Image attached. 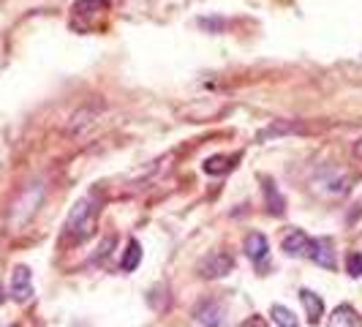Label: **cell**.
Masks as SVG:
<instances>
[{"mask_svg":"<svg viewBox=\"0 0 362 327\" xmlns=\"http://www.w3.org/2000/svg\"><path fill=\"white\" fill-rule=\"evenodd\" d=\"M95 221H98V205L93 197H85L71 207L69 221H66V235L82 243L95 232Z\"/></svg>","mask_w":362,"mask_h":327,"instance_id":"6da1fadb","label":"cell"},{"mask_svg":"<svg viewBox=\"0 0 362 327\" xmlns=\"http://www.w3.org/2000/svg\"><path fill=\"white\" fill-rule=\"evenodd\" d=\"M232 268H235V259L223 251H213L199 262L202 278H223L226 272H232Z\"/></svg>","mask_w":362,"mask_h":327,"instance_id":"7a4b0ae2","label":"cell"},{"mask_svg":"<svg viewBox=\"0 0 362 327\" xmlns=\"http://www.w3.org/2000/svg\"><path fill=\"white\" fill-rule=\"evenodd\" d=\"M11 297L17 303H28L33 297V275L25 265H17L11 272Z\"/></svg>","mask_w":362,"mask_h":327,"instance_id":"3957f363","label":"cell"},{"mask_svg":"<svg viewBox=\"0 0 362 327\" xmlns=\"http://www.w3.org/2000/svg\"><path fill=\"white\" fill-rule=\"evenodd\" d=\"M41 194H44V188L41 185H30L25 194H22V200L14 205V224H25L28 218L36 213V207H38V202H41Z\"/></svg>","mask_w":362,"mask_h":327,"instance_id":"277c9868","label":"cell"},{"mask_svg":"<svg viewBox=\"0 0 362 327\" xmlns=\"http://www.w3.org/2000/svg\"><path fill=\"white\" fill-rule=\"evenodd\" d=\"M281 248L289 256H310V251H313V237H308L305 232H300V229H291L289 235L284 237Z\"/></svg>","mask_w":362,"mask_h":327,"instance_id":"5b68a950","label":"cell"},{"mask_svg":"<svg viewBox=\"0 0 362 327\" xmlns=\"http://www.w3.org/2000/svg\"><path fill=\"white\" fill-rule=\"evenodd\" d=\"M308 259L310 262H316L319 268L335 270V251H332L329 240H313V251H310Z\"/></svg>","mask_w":362,"mask_h":327,"instance_id":"8992f818","label":"cell"},{"mask_svg":"<svg viewBox=\"0 0 362 327\" xmlns=\"http://www.w3.org/2000/svg\"><path fill=\"white\" fill-rule=\"evenodd\" d=\"M327 327H362V319L351 306H338V309L332 311Z\"/></svg>","mask_w":362,"mask_h":327,"instance_id":"52a82bcc","label":"cell"},{"mask_svg":"<svg viewBox=\"0 0 362 327\" xmlns=\"http://www.w3.org/2000/svg\"><path fill=\"white\" fill-rule=\"evenodd\" d=\"M300 300H303V306H305V316H308L310 325H316L319 319H322V314H325V303H322V297L319 294H313L310 289H303L300 292Z\"/></svg>","mask_w":362,"mask_h":327,"instance_id":"ba28073f","label":"cell"},{"mask_svg":"<svg viewBox=\"0 0 362 327\" xmlns=\"http://www.w3.org/2000/svg\"><path fill=\"white\" fill-rule=\"evenodd\" d=\"M270 251V243H267V237L262 235V232H251V235L245 237V254L251 256L254 262H262L264 256Z\"/></svg>","mask_w":362,"mask_h":327,"instance_id":"9c48e42d","label":"cell"},{"mask_svg":"<svg viewBox=\"0 0 362 327\" xmlns=\"http://www.w3.org/2000/svg\"><path fill=\"white\" fill-rule=\"evenodd\" d=\"M139 262H142V246L136 243V240H128V248L123 259H120V270L123 272H134L139 268Z\"/></svg>","mask_w":362,"mask_h":327,"instance_id":"30bf717a","label":"cell"},{"mask_svg":"<svg viewBox=\"0 0 362 327\" xmlns=\"http://www.w3.org/2000/svg\"><path fill=\"white\" fill-rule=\"evenodd\" d=\"M107 6H109V0H76V3H74V14H76V17H95V14H101Z\"/></svg>","mask_w":362,"mask_h":327,"instance_id":"8fae6325","label":"cell"},{"mask_svg":"<svg viewBox=\"0 0 362 327\" xmlns=\"http://www.w3.org/2000/svg\"><path fill=\"white\" fill-rule=\"evenodd\" d=\"M93 117H95V109H79L76 115H74V120H71V128H69V134H82L85 128L93 123Z\"/></svg>","mask_w":362,"mask_h":327,"instance_id":"7c38bea8","label":"cell"},{"mask_svg":"<svg viewBox=\"0 0 362 327\" xmlns=\"http://www.w3.org/2000/svg\"><path fill=\"white\" fill-rule=\"evenodd\" d=\"M232 166H235L232 159H226V156H213V159L204 161V172H207V175H223V172H229Z\"/></svg>","mask_w":362,"mask_h":327,"instance_id":"4fadbf2b","label":"cell"},{"mask_svg":"<svg viewBox=\"0 0 362 327\" xmlns=\"http://www.w3.org/2000/svg\"><path fill=\"white\" fill-rule=\"evenodd\" d=\"M272 319H275V325L278 327H297V316L291 314L286 306H272Z\"/></svg>","mask_w":362,"mask_h":327,"instance_id":"5bb4252c","label":"cell"},{"mask_svg":"<svg viewBox=\"0 0 362 327\" xmlns=\"http://www.w3.org/2000/svg\"><path fill=\"white\" fill-rule=\"evenodd\" d=\"M346 272L354 275V278L362 275V254L360 251H351V254L346 256Z\"/></svg>","mask_w":362,"mask_h":327,"instance_id":"9a60e30c","label":"cell"},{"mask_svg":"<svg viewBox=\"0 0 362 327\" xmlns=\"http://www.w3.org/2000/svg\"><path fill=\"white\" fill-rule=\"evenodd\" d=\"M264 191H267V202H270V213L281 216V213H284V200H281V194L272 191V185H264Z\"/></svg>","mask_w":362,"mask_h":327,"instance_id":"2e32d148","label":"cell"},{"mask_svg":"<svg viewBox=\"0 0 362 327\" xmlns=\"http://www.w3.org/2000/svg\"><path fill=\"white\" fill-rule=\"evenodd\" d=\"M354 156L362 159V139H357V145H354Z\"/></svg>","mask_w":362,"mask_h":327,"instance_id":"e0dca14e","label":"cell"},{"mask_svg":"<svg viewBox=\"0 0 362 327\" xmlns=\"http://www.w3.org/2000/svg\"><path fill=\"white\" fill-rule=\"evenodd\" d=\"M0 303H3V287H0Z\"/></svg>","mask_w":362,"mask_h":327,"instance_id":"ac0fdd59","label":"cell"}]
</instances>
